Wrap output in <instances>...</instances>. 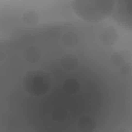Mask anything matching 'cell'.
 <instances>
[{"mask_svg":"<svg viewBox=\"0 0 132 132\" xmlns=\"http://www.w3.org/2000/svg\"><path fill=\"white\" fill-rule=\"evenodd\" d=\"M131 59V51L127 48H124L113 53L110 58V61L113 66L119 68L124 63L130 61Z\"/></svg>","mask_w":132,"mask_h":132,"instance_id":"277c9868","label":"cell"},{"mask_svg":"<svg viewBox=\"0 0 132 132\" xmlns=\"http://www.w3.org/2000/svg\"><path fill=\"white\" fill-rule=\"evenodd\" d=\"M23 56L27 62L35 63L40 60L41 57V52L38 47L35 45H30L24 49Z\"/></svg>","mask_w":132,"mask_h":132,"instance_id":"8992f818","label":"cell"},{"mask_svg":"<svg viewBox=\"0 0 132 132\" xmlns=\"http://www.w3.org/2000/svg\"><path fill=\"white\" fill-rule=\"evenodd\" d=\"M24 90L32 96H41L47 93L51 86L49 75L42 71L32 70L26 73L23 80Z\"/></svg>","mask_w":132,"mask_h":132,"instance_id":"7a4b0ae2","label":"cell"},{"mask_svg":"<svg viewBox=\"0 0 132 132\" xmlns=\"http://www.w3.org/2000/svg\"><path fill=\"white\" fill-rule=\"evenodd\" d=\"M62 87L66 93L74 94L79 90L80 85L79 81L76 78L70 77L64 81Z\"/></svg>","mask_w":132,"mask_h":132,"instance_id":"30bf717a","label":"cell"},{"mask_svg":"<svg viewBox=\"0 0 132 132\" xmlns=\"http://www.w3.org/2000/svg\"><path fill=\"white\" fill-rule=\"evenodd\" d=\"M41 19L40 13L34 8L26 10L22 15L23 23L28 26H35L38 24Z\"/></svg>","mask_w":132,"mask_h":132,"instance_id":"5b68a950","label":"cell"},{"mask_svg":"<svg viewBox=\"0 0 132 132\" xmlns=\"http://www.w3.org/2000/svg\"><path fill=\"white\" fill-rule=\"evenodd\" d=\"M119 68L120 72L123 75L127 76V75H130L131 74L132 65L130 61L124 63L121 66H120Z\"/></svg>","mask_w":132,"mask_h":132,"instance_id":"7c38bea8","label":"cell"},{"mask_svg":"<svg viewBox=\"0 0 132 132\" xmlns=\"http://www.w3.org/2000/svg\"><path fill=\"white\" fill-rule=\"evenodd\" d=\"M77 127L80 131H90L92 128H95L96 122L94 119L89 115L81 116L77 122Z\"/></svg>","mask_w":132,"mask_h":132,"instance_id":"9c48e42d","label":"cell"},{"mask_svg":"<svg viewBox=\"0 0 132 132\" xmlns=\"http://www.w3.org/2000/svg\"><path fill=\"white\" fill-rule=\"evenodd\" d=\"M61 42L63 45L68 48H73L77 46L79 38L77 35L72 31L64 32L61 37Z\"/></svg>","mask_w":132,"mask_h":132,"instance_id":"ba28073f","label":"cell"},{"mask_svg":"<svg viewBox=\"0 0 132 132\" xmlns=\"http://www.w3.org/2000/svg\"><path fill=\"white\" fill-rule=\"evenodd\" d=\"M98 37L101 43L105 46H111L116 44L119 40L118 31L113 25L103 27L100 30Z\"/></svg>","mask_w":132,"mask_h":132,"instance_id":"3957f363","label":"cell"},{"mask_svg":"<svg viewBox=\"0 0 132 132\" xmlns=\"http://www.w3.org/2000/svg\"><path fill=\"white\" fill-rule=\"evenodd\" d=\"M72 8L82 21L92 24L101 23L110 17L116 7L112 0H74Z\"/></svg>","mask_w":132,"mask_h":132,"instance_id":"6da1fadb","label":"cell"},{"mask_svg":"<svg viewBox=\"0 0 132 132\" xmlns=\"http://www.w3.org/2000/svg\"><path fill=\"white\" fill-rule=\"evenodd\" d=\"M60 65L65 70L72 71L75 70L79 64L78 57L73 54H66L60 59Z\"/></svg>","mask_w":132,"mask_h":132,"instance_id":"52a82bcc","label":"cell"},{"mask_svg":"<svg viewBox=\"0 0 132 132\" xmlns=\"http://www.w3.org/2000/svg\"><path fill=\"white\" fill-rule=\"evenodd\" d=\"M67 111L64 108L58 107L53 110L52 117L53 120L56 122H62L67 119Z\"/></svg>","mask_w":132,"mask_h":132,"instance_id":"8fae6325","label":"cell"}]
</instances>
